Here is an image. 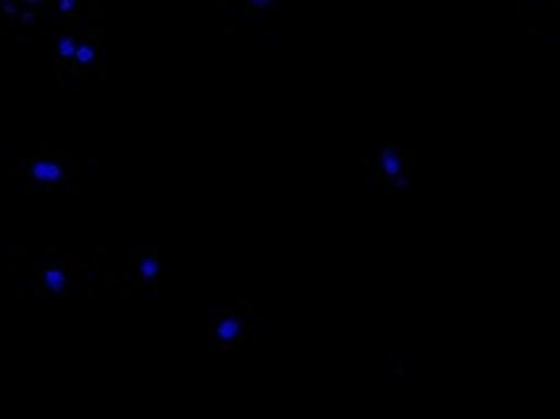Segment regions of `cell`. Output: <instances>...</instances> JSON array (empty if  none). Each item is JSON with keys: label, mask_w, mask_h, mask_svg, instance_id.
<instances>
[{"label": "cell", "mask_w": 560, "mask_h": 419, "mask_svg": "<svg viewBox=\"0 0 560 419\" xmlns=\"http://www.w3.org/2000/svg\"><path fill=\"white\" fill-rule=\"evenodd\" d=\"M516 20L528 36H555L560 26V0H516Z\"/></svg>", "instance_id": "9c48e42d"}, {"label": "cell", "mask_w": 560, "mask_h": 419, "mask_svg": "<svg viewBox=\"0 0 560 419\" xmlns=\"http://www.w3.org/2000/svg\"><path fill=\"white\" fill-rule=\"evenodd\" d=\"M221 33L237 39H269L302 23L299 0H215Z\"/></svg>", "instance_id": "3957f363"}, {"label": "cell", "mask_w": 560, "mask_h": 419, "mask_svg": "<svg viewBox=\"0 0 560 419\" xmlns=\"http://www.w3.org/2000/svg\"><path fill=\"white\" fill-rule=\"evenodd\" d=\"M30 30L23 0H0V43H23Z\"/></svg>", "instance_id": "30bf717a"}, {"label": "cell", "mask_w": 560, "mask_h": 419, "mask_svg": "<svg viewBox=\"0 0 560 419\" xmlns=\"http://www.w3.org/2000/svg\"><path fill=\"white\" fill-rule=\"evenodd\" d=\"M119 298H154L161 289V251L154 244L122 253L113 266Z\"/></svg>", "instance_id": "52a82bcc"}, {"label": "cell", "mask_w": 560, "mask_h": 419, "mask_svg": "<svg viewBox=\"0 0 560 419\" xmlns=\"http://www.w3.org/2000/svg\"><path fill=\"white\" fill-rule=\"evenodd\" d=\"M259 342V304L254 298H215L206 311V346L215 352L254 349Z\"/></svg>", "instance_id": "277c9868"}, {"label": "cell", "mask_w": 560, "mask_h": 419, "mask_svg": "<svg viewBox=\"0 0 560 419\" xmlns=\"http://www.w3.org/2000/svg\"><path fill=\"white\" fill-rule=\"evenodd\" d=\"M106 20L90 23L81 33L78 51L68 65V71L61 78H55V86L65 93H84V90H96L106 84Z\"/></svg>", "instance_id": "8992f818"}, {"label": "cell", "mask_w": 560, "mask_h": 419, "mask_svg": "<svg viewBox=\"0 0 560 419\" xmlns=\"http://www.w3.org/2000/svg\"><path fill=\"white\" fill-rule=\"evenodd\" d=\"M93 3H103V0H93Z\"/></svg>", "instance_id": "7c38bea8"}, {"label": "cell", "mask_w": 560, "mask_h": 419, "mask_svg": "<svg viewBox=\"0 0 560 419\" xmlns=\"http://www.w3.org/2000/svg\"><path fill=\"white\" fill-rule=\"evenodd\" d=\"M103 161L81 144L3 148V189L10 196H81L103 179Z\"/></svg>", "instance_id": "7a4b0ae2"}, {"label": "cell", "mask_w": 560, "mask_h": 419, "mask_svg": "<svg viewBox=\"0 0 560 419\" xmlns=\"http://www.w3.org/2000/svg\"><path fill=\"white\" fill-rule=\"evenodd\" d=\"M103 247H51L26 253L7 251L3 289L13 298H78V294H116V276Z\"/></svg>", "instance_id": "6da1fadb"}, {"label": "cell", "mask_w": 560, "mask_h": 419, "mask_svg": "<svg viewBox=\"0 0 560 419\" xmlns=\"http://www.w3.org/2000/svg\"><path fill=\"white\" fill-rule=\"evenodd\" d=\"M26 7V16H30V26L39 30V36L45 39V26H48V10H51V0H23Z\"/></svg>", "instance_id": "8fae6325"}, {"label": "cell", "mask_w": 560, "mask_h": 419, "mask_svg": "<svg viewBox=\"0 0 560 419\" xmlns=\"http://www.w3.org/2000/svg\"><path fill=\"white\" fill-rule=\"evenodd\" d=\"M359 170L372 189H382L400 199V196H410L413 189L417 158L413 151L397 148V144H365L359 154Z\"/></svg>", "instance_id": "5b68a950"}, {"label": "cell", "mask_w": 560, "mask_h": 419, "mask_svg": "<svg viewBox=\"0 0 560 419\" xmlns=\"http://www.w3.org/2000/svg\"><path fill=\"white\" fill-rule=\"evenodd\" d=\"M106 20V7L93 0H51L48 10V26H45V43L55 39L58 33H81L90 23Z\"/></svg>", "instance_id": "ba28073f"}]
</instances>
